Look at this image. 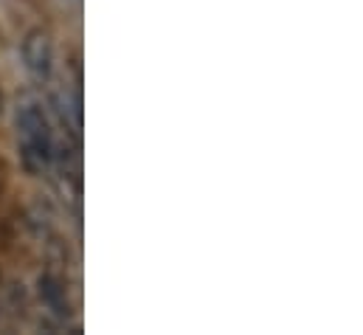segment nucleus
Instances as JSON below:
<instances>
[{"label":"nucleus","instance_id":"f257e3e1","mask_svg":"<svg viewBox=\"0 0 363 335\" xmlns=\"http://www.w3.org/2000/svg\"><path fill=\"white\" fill-rule=\"evenodd\" d=\"M14 124H17V150L23 169L28 175L48 172L57 158V138L45 107L37 99H23L17 104Z\"/></svg>","mask_w":363,"mask_h":335},{"label":"nucleus","instance_id":"f03ea898","mask_svg":"<svg viewBox=\"0 0 363 335\" xmlns=\"http://www.w3.org/2000/svg\"><path fill=\"white\" fill-rule=\"evenodd\" d=\"M20 57H23V65L26 71L34 77V79H48L51 71H54V40L48 31L43 28H34L26 34L23 45H20Z\"/></svg>","mask_w":363,"mask_h":335}]
</instances>
